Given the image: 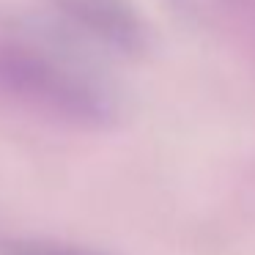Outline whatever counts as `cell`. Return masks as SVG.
Here are the masks:
<instances>
[{
	"label": "cell",
	"mask_w": 255,
	"mask_h": 255,
	"mask_svg": "<svg viewBox=\"0 0 255 255\" xmlns=\"http://www.w3.org/2000/svg\"><path fill=\"white\" fill-rule=\"evenodd\" d=\"M0 102L74 129L110 127L118 99L99 69L55 33L0 17Z\"/></svg>",
	"instance_id": "obj_1"
},
{
	"label": "cell",
	"mask_w": 255,
	"mask_h": 255,
	"mask_svg": "<svg viewBox=\"0 0 255 255\" xmlns=\"http://www.w3.org/2000/svg\"><path fill=\"white\" fill-rule=\"evenodd\" d=\"M0 255H91L83 250H72V247H58V244H39V242H19V244H8L0 250Z\"/></svg>",
	"instance_id": "obj_3"
},
{
	"label": "cell",
	"mask_w": 255,
	"mask_h": 255,
	"mask_svg": "<svg viewBox=\"0 0 255 255\" xmlns=\"http://www.w3.org/2000/svg\"><path fill=\"white\" fill-rule=\"evenodd\" d=\"M61 25L77 39L118 55H140L151 39V28L134 0H44Z\"/></svg>",
	"instance_id": "obj_2"
}]
</instances>
